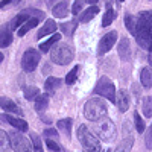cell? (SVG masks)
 <instances>
[{
	"mask_svg": "<svg viewBox=\"0 0 152 152\" xmlns=\"http://www.w3.org/2000/svg\"><path fill=\"white\" fill-rule=\"evenodd\" d=\"M9 137V145H11V149H14V151H20V152H28L31 151V145L28 143V140L24 138L23 134L20 132H9L8 134Z\"/></svg>",
	"mask_w": 152,
	"mask_h": 152,
	"instance_id": "cell-8",
	"label": "cell"
},
{
	"mask_svg": "<svg viewBox=\"0 0 152 152\" xmlns=\"http://www.w3.org/2000/svg\"><path fill=\"white\" fill-rule=\"evenodd\" d=\"M149 64L152 66V52H151V58H149Z\"/></svg>",
	"mask_w": 152,
	"mask_h": 152,
	"instance_id": "cell-41",
	"label": "cell"
},
{
	"mask_svg": "<svg viewBox=\"0 0 152 152\" xmlns=\"http://www.w3.org/2000/svg\"><path fill=\"white\" fill-rule=\"evenodd\" d=\"M56 2H59V0H47V6L50 8V6H52V5H55Z\"/></svg>",
	"mask_w": 152,
	"mask_h": 152,
	"instance_id": "cell-39",
	"label": "cell"
},
{
	"mask_svg": "<svg viewBox=\"0 0 152 152\" xmlns=\"http://www.w3.org/2000/svg\"><path fill=\"white\" fill-rule=\"evenodd\" d=\"M94 93L97 96H102V97L108 99L110 102H116V87H114V84L107 76H102L97 81V85L94 87Z\"/></svg>",
	"mask_w": 152,
	"mask_h": 152,
	"instance_id": "cell-6",
	"label": "cell"
},
{
	"mask_svg": "<svg viewBox=\"0 0 152 152\" xmlns=\"http://www.w3.org/2000/svg\"><path fill=\"white\" fill-rule=\"evenodd\" d=\"M134 35L137 43L143 49L152 52V11L151 12H142L135 23Z\"/></svg>",
	"mask_w": 152,
	"mask_h": 152,
	"instance_id": "cell-1",
	"label": "cell"
},
{
	"mask_svg": "<svg viewBox=\"0 0 152 152\" xmlns=\"http://www.w3.org/2000/svg\"><path fill=\"white\" fill-rule=\"evenodd\" d=\"M75 24L76 23H66V24H62V31H64L67 35H70L75 31Z\"/></svg>",
	"mask_w": 152,
	"mask_h": 152,
	"instance_id": "cell-36",
	"label": "cell"
},
{
	"mask_svg": "<svg viewBox=\"0 0 152 152\" xmlns=\"http://www.w3.org/2000/svg\"><path fill=\"white\" fill-rule=\"evenodd\" d=\"M107 113H108V105L100 97H91L84 105V116L90 122H94L100 117L107 116Z\"/></svg>",
	"mask_w": 152,
	"mask_h": 152,
	"instance_id": "cell-2",
	"label": "cell"
},
{
	"mask_svg": "<svg viewBox=\"0 0 152 152\" xmlns=\"http://www.w3.org/2000/svg\"><path fill=\"white\" fill-rule=\"evenodd\" d=\"M125 23H126V28L131 34H134V29H135V21H134V17L131 14H126L125 15Z\"/></svg>",
	"mask_w": 152,
	"mask_h": 152,
	"instance_id": "cell-31",
	"label": "cell"
},
{
	"mask_svg": "<svg viewBox=\"0 0 152 152\" xmlns=\"http://www.w3.org/2000/svg\"><path fill=\"white\" fill-rule=\"evenodd\" d=\"M151 128H152V126H151Z\"/></svg>",
	"mask_w": 152,
	"mask_h": 152,
	"instance_id": "cell-44",
	"label": "cell"
},
{
	"mask_svg": "<svg viewBox=\"0 0 152 152\" xmlns=\"http://www.w3.org/2000/svg\"><path fill=\"white\" fill-rule=\"evenodd\" d=\"M0 107H2V110H5L6 113H12V114H17V116H23L21 108L14 102V100H11L8 97H0Z\"/></svg>",
	"mask_w": 152,
	"mask_h": 152,
	"instance_id": "cell-12",
	"label": "cell"
},
{
	"mask_svg": "<svg viewBox=\"0 0 152 152\" xmlns=\"http://www.w3.org/2000/svg\"><path fill=\"white\" fill-rule=\"evenodd\" d=\"M37 102H35V110H37V113H44L46 111V108L49 107V96L47 94H38L37 97Z\"/></svg>",
	"mask_w": 152,
	"mask_h": 152,
	"instance_id": "cell-20",
	"label": "cell"
},
{
	"mask_svg": "<svg viewBox=\"0 0 152 152\" xmlns=\"http://www.w3.org/2000/svg\"><path fill=\"white\" fill-rule=\"evenodd\" d=\"M116 40H117V32H116V31H111V32L105 34L102 38H100V41H99V46H97V53H99V55L107 53L108 50L114 46Z\"/></svg>",
	"mask_w": 152,
	"mask_h": 152,
	"instance_id": "cell-9",
	"label": "cell"
},
{
	"mask_svg": "<svg viewBox=\"0 0 152 152\" xmlns=\"http://www.w3.org/2000/svg\"><path fill=\"white\" fill-rule=\"evenodd\" d=\"M29 17H31V14H29V11H28V9L21 11L20 14H17L14 18L11 20V23L8 24V26H9V29H11V31H15V29H18V28H20L21 24H23L24 21H26Z\"/></svg>",
	"mask_w": 152,
	"mask_h": 152,
	"instance_id": "cell-13",
	"label": "cell"
},
{
	"mask_svg": "<svg viewBox=\"0 0 152 152\" xmlns=\"http://www.w3.org/2000/svg\"><path fill=\"white\" fill-rule=\"evenodd\" d=\"M31 138H32V143H34V149L35 151H43V146H41V140H40V137H37L35 134H32L31 135Z\"/></svg>",
	"mask_w": 152,
	"mask_h": 152,
	"instance_id": "cell-34",
	"label": "cell"
},
{
	"mask_svg": "<svg viewBox=\"0 0 152 152\" xmlns=\"http://www.w3.org/2000/svg\"><path fill=\"white\" fill-rule=\"evenodd\" d=\"M119 55L122 58V61H129L131 59V44L128 38H122L119 43Z\"/></svg>",
	"mask_w": 152,
	"mask_h": 152,
	"instance_id": "cell-14",
	"label": "cell"
},
{
	"mask_svg": "<svg viewBox=\"0 0 152 152\" xmlns=\"http://www.w3.org/2000/svg\"><path fill=\"white\" fill-rule=\"evenodd\" d=\"M140 81H142V85H143L145 88H151V87H152V70H151L149 67L142 69Z\"/></svg>",
	"mask_w": 152,
	"mask_h": 152,
	"instance_id": "cell-22",
	"label": "cell"
},
{
	"mask_svg": "<svg viewBox=\"0 0 152 152\" xmlns=\"http://www.w3.org/2000/svg\"><path fill=\"white\" fill-rule=\"evenodd\" d=\"M119 2H120V3H122V2H125V0H119Z\"/></svg>",
	"mask_w": 152,
	"mask_h": 152,
	"instance_id": "cell-43",
	"label": "cell"
},
{
	"mask_svg": "<svg viewBox=\"0 0 152 152\" xmlns=\"http://www.w3.org/2000/svg\"><path fill=\"white\" fill-rule=\"evenodd\" d=\"M38 21H40V20H38L37 17H29V18H28V20L24 21V23L21 24V26L17 29V35H18V37H24V35H26L31 29L37 28Z\"/></svg>",
	"mask_w": 152,
	"mask_h": 152,
	"instance_id": "cell-16",
	"label": "cell"
},
{
	"mask_svg": "<svg viewBox=\"0 0 152 152\" xmlns=\"http://www.w3.org/2000/svg\"><path fill=\"white\" fill-rule=\"evenodd\" d=\"M78 140L81 142L84 151H100V143L97 137H94L85 125H81L78 128Z\"/></svg>",
	"mask_w": 152,
	"mask_h": 152,
	"instance_id": "cell-5",
	"label": "cell"
},
{
	"mask_svg": "<svg viewBox=\"0 0 152 152\" xmlns=\"http://www.w3.org/2000/svg\"><path fill=\"white\" fill-rule=\"evenodd\" d=\"M55 31H56V23L53 20H47L40 28V31L37 32V38H41V37H46L49 34H53Z\"/></svg>",
	"mask_w": 152,
	"mask_h": 152,
	"instance_id": "cell-17",
	"label": "cell"
},
{
	"mask_svg": "<svg viewBox=\"0 0 152 152\" xmlns=\"http://www.w3.org/2000/svg\"><path fill=\"white\" fill-rule=\"evenodd\" d=\"M50 8H52V14L56 18H64L69 15V2L67 0H59V2H56Z\"/></svg>",
	"mask_w": 152,
	"mask_h": 152,
	"instance_id": "cell-11",
	"label": "cell"
},
{
	"mask_svg": "<svg viewBox=\"0 0 152 152\" xmlns=\"http://www.w3.org/2000/svg\"><path fill=\"white\" fill-rule=\"evenodd\" d=\"M84 6V0H75V3H73V8H72V12H73V15L76 14H79L81 9Z\"/></svg>",
	"mask_w": 152,
	"mask_h": 152,
	"instance_id": "cell-33",
	"label": "cell"
},
{
	"mask_svg": "<svg viewBox=\"0 0 152 152\" xmlns=\"http://www.w3.org/2000/svg\"><path fill=\"white\" fill-rule=\"evenodd\" d=\"M3 59V53H0V61H2Z\"/></svg>",
	"mask_w": 152,
	"mask_h": 152,
	"instance_id": "cell-42",
	"label": "cell"
},
{
	"mask_svg": "<svg viewBox=\"0 0 152 152\" xmlns=\"http://www.w3.org/2000/svg\"><path fill=\"white\" fill-rule=\"evenodd\" d=\"M40 62V53L37 52L35 49H28L26 52L23 53L21 58V67L24 72H34Z\"/></svg>",
	"mask_w": 152,
	"mask_h": 152,
	"instance_id": "cell-7",
	"label": "cell"
},
{
	"mask_svg": "<svg viewBox=\"0 0 152 152\" xmlns=\"http://www.w3.org/2000/svg\"><path fill=\"white\" fill-rule=\"evenodd\" d=\"M146 148L152 149V128L146 132Z\"/></svg>",
	"mask_w": 152,
	"mask_h": 152,
	"instance_id": "cell-37",
	"label": "cell"
},
{
	"mask_svg": "<svg viewBox=\"0 0 152 152\" xmlns=\"http://www.w3.org/2000/svg\"><path fill=\"white\" fill-rule=\"evenodd\" d=\"M59 38H61V35H59V34H55V35L50 37L47 41L41 43V44H40L41 52H49V49H52V46H53L55 43H58V41H59Z\"/></svg>",
	"mask_w": 152,
	"mask_h": 152,
	"instance_id": "cell-23",
	"label": "cell"
},
{
	"mask_svg": "<svg viewBox=\"0 0 152 152\" xmlns=\"http://www.w3.org/2000/svg\"><path fill=\"white\" fill-rule=\"evenodd\" d=\"M0 120H3L5 123H9L11 126L17 128L18 131H28L29 129V125L26 120H23L20 117H12L11 114H0Z\"/></svg>",
	"mask_w": 152,
	"mask_h": 152,
	"instance_id": "cell-10",
	"label": "cell"
},
{
	"mask_svg": "<svg viewBox=\"0 0 152 152\" xmlns=\"http://www.w3.org/2000/svg\"><path fill=\"white\" fill-rule=\"evenodd\" d=\"M97 12H99V8L97 6H90L88 9H85L82 12V15L79 17V21L81 23H88L90 20H93L96 15H97Z\"/></svg>",
	"mask_w": 152,
	"mask_h": 152,
	"instance_id": "cell-21",
	"label": "cell"
},
{
	"mask_svg": "<svg viewBox=\"0 0 152 152\" xmlns=\"http://www.w3.org/2000/svg\"><path fill=\"white\" fill-rule=\"evenodd\" d=\"M93 129L97 134V137L104 142H111L113 138L116 137V126H114V123L111 122V119L107 117V116L94 120Z\"/></svg>",
	"mask_w": 152,
	"mask_h": 152,
	"instance_id": "cell-3",
	"label": "cell"
},
{
	"mask_svg": "<svg viewBox=\"0 0 152 152\" xmlns=\"http://www.w3.org/2000/svg\"><path fill=\"white\" fill-rule=\"evenodd\" d=\"M43 134L46 135V138H53V140H58V134H56L55 129H44Z\"/></svg>",
	"mask_w": 152,
	"mask_h": 152,
	"instance_id": "cell-35",
	"label": "cell"
},
{
	"mask_svg": "<svg viewBox=\"0 0 152 152\" xmlns=\"http://www.w3.org/2000/svg\"><path fill=\"white\" fill-rule=\"evenodd\" d=\"M134 123L137 126V131L138 132H145V122H143V119L140 117V114H138L137 111L134 113Z\"/></svg>",
	"mask_w": 152,
	"mask_h": 152,
	"instance_id": "cell-30",
	"label": "cell"
},
{
	"mask_svg": "<svg viewBox=\"0 0 152 152\" xmlns=\"http://www.w3.org/2000/svg\"><path fill=\"white\" fill-rule=\"evenodd\" d=\"M38 94H40V90H38L37 87H24V97L28 100L35 99Z\"/></svg>",
	"mask_w": 152,
	"mask_h": 152,
	"instance_id": "cell-28",
	"label": "cell"
},
{
	"mask_svg": "<svg viewBox=\"0 0 152 152\" xmlns=\"http://www.w3.org/2000/svg\"><path fill=\"white\" fill-rule=\"evenodd\" d=\"M12 43V32L9 26H3L0 29V47H8Z\"/></svg>",
	"mask_w": 152,
	"mask_h": 152,
	"instance_id": "cell-18",
	"label": "cell"
},
{
	"mask_svg": "<svg viewBox=\"0 0 152 152\" xmlns=\"http://www.w3.org/2000/svg\"><path fill=\"white\" fill-rule=\"evenodd\" d=\"M20 2L21 0H2V2H0V8H3L6 5H18Z\"/></svg>",
	"mask_w": 152,
	"mask_h": 152,
	"instance_id": "cell-38",
	"label": "cell"
},
{
	"mask_svg": "<svg viewBox=\"0 0 152 152\" xmlns=\"http://www.w3.org/2000/svg\"><path fill=\"white\" fill-rule=\"evenodd\" d=\"M142 110H143V114L146 117H152V97L151 96H146L142 102Z\"/></svg>",
	"mask_w": 152,
	"mask_h": 152,
	"instance_id": "cell-24",
	"label": "cell"
},
{
	"mask_svg": "<svg viewBox=\"0 0 152 152\" xmlns=\"http://www.w3.org/2000/svg\"><path fill=\"white\" fill-rule=\"evenodd\" d=\"M58 128L61 131H64L66 135L70 138V132H72V119H62L58 122Z\"/></svg>",
	"mask_w": 152,
	"mask_h": 152,
	"instance_id": "cell-25",
	"label": "cell"
},
{
	"mask_svg": "<svg viewBox=\"0 0 152 152\" xmlns=\"http://www.w3.org/2000/svg\"><path fill=\"white\" fill-rule=\"evenodd\" d=\"M85 2H88V3L93 5V3H97V0H85Z\"/></svg>",
	"mask_w": 152,
	"mask_h": 152,
	"instance_id": "cell-40",
	"label": "cell"
},
{
	"mask_svg": "<svg viewBox=\"0 0 152 152\" xmlns=\"http://www.w3.org/2000/svg\"><path fill=\"white\" fill-rule=\"evenodd\" d=\"M46 145H47V148L50 149V151H64V148H61L53 138H47L46 140Z\"/></svg>",
	"mask_w": 152,
	"mask_h": 152,
	"instance_id": "cell-32",
	"label": "cell"
},
{
	"mask_svg": "<svg viewBox=\"0 0 152 152\" xmlns=\"http://www.w3.org/2000/svg\"><path fill=\"white\" fill-rule=\"evenodd\" d=\"M114 17H116V12H114L111 8H108L107 12H105V15H104V20H102V26L104 28L110 26V24L113 23V20H114Z\"/></svg>",
	"mask_w": 152,
	"mask_h": 152,
	"instance_id": "cell-27",
	"label": "cell"
},
{
	"mask_svg": "<svg viewBox=\"0 0 152 152\" xmlns=\"http://www.w3.org/2000/svg\"><path fill=\"white\" fill-rule=\"evenodd\" d=\"M11 149V145H9V137L5 131L0 129V151H8Z\"/></svg>",
	"mask_w": 152,
	"mask_h": 152,
	"instance_id": "cell-26",
	"label": "cell"
},
{
	"mask_svg": "<svg viewBox=\"0 0 152 152\" xmlns=\"http://www.w3.org/2000/svg\"><path fill=\"white\" fill-rule=\"evenodd\" d=\"M50 58H52V61L55 62V64L67 66V64H70L72 59H73V49L69 44H66V43L56 44L52 49V52H50Z\"/></svg>",
	"mask_w": 152,
	"mask_h": 152,
	"instance_id": "cell-4",
	"label": "cell"
},
{
	"mask_svg": "<svg viewBox=\"0 0 152 152\" xmlns=\"http://www.w3.org/2000/svg\"><path fill=\"white\" fill-rule=\"evenodd\" d=\"M116 102H117V107L122 113L128 111V108H129V94H128V91L122 88V90L119 91V94L116 96Z\"/></svg>",
	"mask_w": 152,
	"mask_h": 152,
	"instance_id": "cell-15",
	"label": "cell"
},
{
	"mask_svg": "<svg viewBox=\"0 0 152 152\" xmlns=\"http://www.w3.org/2000/svg\"><path fill=\"white\" fill-rule=\"evenodd\" d=\"M61 79H58V78H53V76H49L47 78V81H46V84H44V90L49 93V94H53L58 88L61 87Z\"/></svg>",
	"mask_w": 152,
	"mask_h": 152,
	"instance_id": "cell-19",
	"label": "cell"
},
{
	"mask_svg": "<svg viewBox=\"0 0 152 152\" xmlns=\"http://www.w3.org/2000/svg\"><path fill=\"white\" fill-rule=\"evenodd\" d=\"M78 72H79V66H75L73 70H70L66 76V82L67 84H73L76 81V78H78Z\"/></svg>",
	"mask_w": 152,
	"mask_h": 152,
	"instance_id": "cell-29",
	"label": "cell"
}]
</instances>
